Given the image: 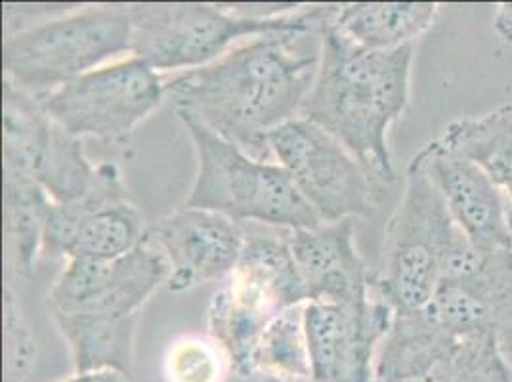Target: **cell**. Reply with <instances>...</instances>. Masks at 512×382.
<instances>
[{
  "label": "cell",
  "mask_w": 512,
  "mask_h": 382,
  "mask_svg": "<svg viewBox=\"0 0 512 382\" xmlns=\"http://www.w3.org/2000/svg\"><path fill=\"white\" fill-rule=\"evenodd\" d=\"M327 18L256 37L213 64L165 79L167 102L176 115H190L255 159L270 161V134L300 117L316 83Z\"/></svg>",
  "instance_id": "obj_1"
},
{
  "label": "cell",
  "mask_w": 512,
  "mask_h": 382,
  "mask_svg": "<svg viewBox=\"0 0 512 382\" xmlns=\"http://www.w3.org/2000/svg\"><path fill=\"white\" fill-rule=\"evenodd\" d=\"M329 18L320 71L300 117L335 136L381 186L392 184L396 170L388 130L409 106L415 44L365 50L342 37Z\"/></svg>",
  "instance_id": "obj_2"
},
{
  "label": "cell",
  "mask_w": 512,
  "mask_h": 382,
  "mask_svg": "<svg viewBox=\"0 0 512 382\" xmlns=\"http://www.w3.org/2000/svg\"><path fill=\"white\" fill-rule=\"evenodd\" d=\"M127 54L132 56L128 4H75L4 35V83L46 98Z\"/></svg>",
  "instance_id": "obj_3"
},
{
  "label": "cell",
  "mask_w": 512,
  "mask_h": 382,
  "mask_svg": "<svg viewBox=\"0 0 512 382\" xmlns=\"http://www.w3.org/2000/svg\"><path fill=\"white\" fill-rule=\"evenodd\" d=\"M192 140L197 174L184 207L224 214L237 224L287 232L323 222L278 163L260 161L190 115H176Z\"/></svg>",
  "instance_id": "obj_4"
},
{
  "label": "cell",
  "mask_w": 512,
  "mask_h": 382,
  "mask_svg": "<svg viewBox=\"0 0 512 382\" xmlns=\"http://www.w3.org/2000/svg\"><path fill=\"white\" fill-rule=\"evenodd\" d=\"M331 4H302L278 18H249L230 4L136 2L128 4L132 56L155 71H190L213 64L256 37L300 29L327 18Z\"/></svg>",
  "instance_id": "obj_5"
},
{
  "label": "cell",
  "mask_w": 512,
  "mask_h": 382,
  "mask_svg": "<svg viewBox=\"0 0 512 382\" xmlns=\"http://www.w3.org/2000/svg\"><path fill=\"white\" fill-rule=\"evenodd\" d=\"M457 234L444 197L417 153L407 165L402 199L384 228L379 264L371 274L373 293L394 314L425 310Z\"/></svg>",
  "instance_id": "obj_6"
},
{
  "label": "cell",
  "mask_w": 512,
  "mask_h": 382,
  "mask_svg": "<svg viewBox=\"0 0 512 382\" xmlns=\"http://www.w3.org/2000/svg\"><path fill=\"white\" fill-rule=\"evenodd\" d=\"M167 102L165 79L136 56L102 65L44 98L50 119L67 134L125 142Z\"/></svg>",
  "instance_id": "obj_7"
},
{
  "label": "cell",
  "mask_w": 512,
  "mask_h": 382,
  "mask_svg": "<svg viewBox=\"0 0 512 382\" xmlns=\"http://www.w3.org/2000/svg\"><path fill=\"white\" fill-rule=\"evenodd\" d=\"M268 148L321 222L375 213L381 184L323 128L297 117L270 134Z\"/></svg>",
  "instance_id": "obj_8"
},
{
  "label": "cell",
  "mask_w": 512,
  "mask_h": 382,
  "mask_svg": "<svg viewBox=\"0 0 512 382\" xmlns=\"http://www.w3.org/2000/svg\"><path fill=\"white\" fill-rule=\"evenodd\" d=\"M169 262L146 237L117 260L69 258L52 283L50 316L134 318L151 295L169 281Z\"/></svg>",
  "instance_id": "obj_9"
},
{
  "label": "cell",
  "mask_w": 512,
  "mask_h": 382,
  "mask_svg": "<svg viewBox=\"0 0 512 382\" xmlns=\"http://www.w3.org/2000/svg\"><path fill=\"white\" fill-rule=\"evenodd\" d=\"M144 234L142 214L128 199L117 165L102 163L98 182L86 197L52 203L43 255L117 260L136 249Z\"/></svg>",
  "instance_id": "obj_10"
},
{
  "label": "cell",
  "mask_w": 512,
  "mask_h": 382,
  "mask_svg": "<svg viewBox=\"0 0 512 382\" xmlns=\"http://www.w3.org/2000/svg\"><path fill=\"white\" fill-rule=\"evenodd\" d=\"M394 310L373 293L362 302H306L312 382H373L375 358Z\"/></svg>",
  "instance_id": "obj_11"
},
{
  "label": "cell",
  "mask_w": 512,
  "mask_h": 382,
  "mask_svg": "<svg viewBox=\"0 0 512 382\" xmlns=\"http://www.w3.org/2000/svg\"><path fill=\"white\" fill-rule=\"evenodd\" d=\"M144 237L169 262L167 287L171 293L232 276L245 245L243 224L224 214L190 207L159 218Z\"/></svg>",
  "instance_id": "obj_12"
},
{
  "label": "cell",
  "mask_w": 512,
  "mask_h": 382,
  "mask_svg": "<svg viewBox=\"0 0 512 382\" xmlns=\"http://www.w3.org/2000/svg\"><path fill=\"white\" fill-rule=\"evenodd\" d=\"M455 226L480 251H512L507 199L488 172L440 140L419 151Z\"/></svg>",
  "instance_id": "obj_13"
},
{
  "label": "cell",
  "mask_w": 512,
  "mask_h": 382,
  "mask_svg": "<svg viewBox=\"0 0 512 382\" xmlns=\"http://www.w3.org/2000/svg\"><path fill=\"white\" fill-rule=\"evenodd\" d=\"M310 302H362L373 297L371 272L356 247L354 220L323 222L289 235Z\"/></svg>",
  "instance_id": "obj_14"
},
{
  "label": "cell",
  "mask_w": 512,
  "mask_h": 382,
  "mask_svg": "<svg viewBox=\"0 0 512 382\" xmlns=\"http://www.w3.org/2000/svg\"><path fill=\"white\" fill-rule=\"evenodd\" d=\"M245 230V245L232 272V297L266 318L310 302L300 277L289 235Z\"/></svg>",
  "instance_id": "obj_15"
},
{
  "label": "cell",
  "mask_w": 512,
  "mask_h": 382,
  "mask_svg": "<svg viewBox=\"0 0 512 382\" xmlns=\"http://www.w3.org/2000/svg\"><path fill=\"white\" fill-rule=\"evenodd\" d=\"M459 342L427 310L394 314L375 358L373 382H448Z\"/></svg>",
  "instance_id": "obj_16"
},
{
  "label": "cell",
  "mask_w": 512,
  "mask_h": 382,
  "mask_svg": "<svg viewBox=\"0 0 512 382\" xmlns=\"http://www.w3.org/2000/svg\"><path fill=\"white\" fill-rule=\"evenodd\" d=\"M442 279L469 291L490 321L491 335L512 365V251H480L459 230Z\"/></svg>",
  "instance_id": "obj_17"
},
{
  "label": "cell",
  "mask_w": 512,
  "mask_h": 382,
  "mask_svg": "<svg viewBox=\"0 0 512 382\" xmlns=\"http://www.w3.org/2000/svg\"><path fill=\"white\" fill-rule=\"evenodd\" d=\"M436 2H348L333 4L329 23L365 50L411 46L434 25Z\"/></svg>",
  "instance_id": "obj_18"
},
{
  "label": "cell",
  "mask_w": 512,
  "mask_h": 382,
  "mask_svg": "<svg viewBox=\"0 0 512 382\" xmlns=\"http://www.w3.org/2000/svg\"><path fill=\"white\" fill-rule=\"evenodd\" d=\"M52 321L69 348L73 373L113 369L132 375L138 316H52Z\"/></svg>",
  "instance_id": "obj_19"
},
{
  "label": "cell",
  "mask_w": 512,
  "mask_h": 382,
  "mask_svg": "<svg viewBox=\"0 0 512 382\" xmlns=\"http://www.w3.org/2000/svg\"><path fill=\"white\" fill-rule=\"evenodd\" d=\"M2 190L8 255L18 276L31 277L43 255L52 199L33 176L20 170L2 169Z\"/></svg>",
  "instance_id": "obj_20"
},
{
  "label": "cell",
  "mask_w": 512,
  "mask_h": 382,
  "mask_svg": "<svg viewBox=\"0 0 512 382\" xmlns=\"http://www.w3.org/2000/svg\"><path fill=\"white\" fill-rule=\"evenodd\" d=\"M440 142L488 172L497 186L512 184V104L453 121Z\"/></svg>",
  "instance_id": "obj_21"
},
{
  "label": "cell",
  "mask_w": 512,
  "mask_h": 382,
  "mask_svg": "<svg viewBox=\"0 0 512 382\" xmlns=\"http://www.w3.org/2000/svg\"><path fill=\"white\" fill-rule=\"evenodd\" d=\"M54 121L44 98L4 83L2 90V169L33 176L35 165L50 138Z\"/></svg>",
  "instance_id": "obj_22"
},
{
  "label": "cell",
  "mask_w": 512,
  "mask_h": 382,
  "mask_svg": "<svg viewBox=\"0 0 512 382\" xmlns=\"http://www.w3.org/2000/svg\"><path fill=\"white\" fill-rule=\"evenodd\" d=\"M100 165L86 157L83 140L67 134L54 123L50 138L33 170V178L56 205L75 203L96 186Z\"/></svg>",
  "instance_id": "obj_23"
},
{
  "label": "cell",
  "mask_w": 512,
  "mask_h": 382,
  "mask_svg": "<svg viewBox=\"0 0 512 382\" xmlns=\"http://www.w3.org/2000/svg\"><path fill=\"white\" fill-rule=\"evenodd\" d=\"M272 319L239 304L228 289L214 295L207 310V329L239 377H255L256 352Z\"/></svg>",
  "instance_id": "obj_24"
},
{
  "label": "cell",
  "mask_w": 512,
  "mask_h": 382,
  "mask_svg": "<svg viewBox=\"0 0 512 382\" xmlns=\"http://www.w3.org/2000/svg\"><path fill=\"white\" fill-rule=\"evenodd\" d=\"M256 375L270 381L312 382L304 304L281 312L268 323L256 352Z\"/></svg>",
  "instance_id": "obj_25"
},
{
  "label": "cell",
  "mask_w": 512,
  "mask_h": 382,
  "mask_svg": "<svg viewBox=\"0 0 512 382\" xmlns=\"http://www.w3.org/2000/svg\"><path fill=\"white\" fill-rule=\"evenodd\" d=\"M4 377L2 382H29L37 365V340L10 285L4 287Z\"/></svg>",
  "instance_id": "obj_26"
},
{
  "label": "cell",
  "mask_w": 512,
  "mask_h": 382,
  "mask_svg": "<svg viewBox=\"0 0 512 382\" xmlns=\"http://www.w3.org/2000/svg\"><path fill=\"white\" fill-rule=\"evenodd\" d=\"M448 382H512V365L493 337L459 342Z\"/></svg>",
  "instance_id": "obj_27"
},
{
  "label": "cell",
  "mask_w": 512,
  "mask_h": 382,
  "mask_svg": "<svg viewBox=\"0 0 512 382\" xmlns=\"http://www.w3.org/2000/svg\"><path fill=\"white\" fill-rule=\"evenodd\" d=\"M222 350L203 340L176 342L167 358V375L171 382H222Z\"/></svg>",
  "instance_id": "obj_28"
},
{
  "label": "cell",
  "mask_w": 512,
  "mask_h": 382,
  "mask_svg": "<svg viewBox=\"0 0 512 382\" xmlns=\"http://www.w3.org/2000/svg\"><path fill=\"white\" fill-rule=\"evenodd\" d=\"M493 31L503 43L512 44V2L497 4L493 16Z\"/></svg>",
  "instance_id": "obj_29"
},
{
  "label": "cell",
  "mask_w": 512,
  "mask_h": 382,
  "mask_svg": "<svg viewBox=\"0 0 512 382\" xmlns=\"http://www.w3.org/2000/svg\"><path fill=\"white\" fill-rule=\"evenodd\" d=\"M128 379L130 377L119 373V371L106 369V371H92V373H73L64 381L56 382H130Z\"/></svg>",
  "instance_id": "obj_30"
},
{
  "label": "cell",
  "mask_w": 512,
  "mask_h": 382,
  "mask_svg": "<svg viewBox=\"0 0 512 382\" xmlns=\"http://www.w3.org/2000/svg\"><path fill=\"white\" fill-rule=\"evenodd\" d=\"M503 191H505V199H507V218H509V232H511L512 243V184L503 188Z\"/></svg>",
  "instance_id": "obj_31"
},
{
  "label": "cell",
  "mask_w": 512,
  "mask_h": 382,
  "mask_svg": "<svg viewBox=\"0 0 512 382\" xmlns=\"http://www.w3.org/2000/svg\"><path fill=\"white\" fill-rule=\"evenodd\" d=\"M270 382H278V381H270Z\"/></svg>",
  "instance_id": "obj_32"
}]
</instances>
